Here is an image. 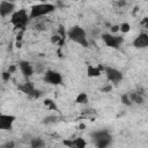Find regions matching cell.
Masks as SVG:
<instances>
[{"label":"cell","instance_id":"6da1fadb","mask_svg":"<svg viewBox=\"0 0 148 148\" xmlns=\"http://www.w3.org/2000/svg\"><path fill=\"white\" fill-rule=\"evenodd\" d=\"M67 38L71 42L75 43V44H77L82 47H88V45H89V42H88V38H87V32L80 25L71 27L67 30Z\"/></svg>","mask_w":148,"mask_h":148},{"label":"cell","instance_id":"7a4b0ae2","mask_svg":"<svg viewBox=\"0 0 148 148\" xmlns=\"http://www.w3.org/2000/svg\"><path fill=\"white\" fill-rule=\"evenodd\" d=\"M56 10V6L53 3L50 2H40V3H36L30 8L29 15L30 18H38L42 17L44 15H47L50 13H53Z\"/></svg>","mask_w":148,"mask_h":148},{"label":"cell","instance_id":"3957f363","mask_svg":"<svg viewBox=\"0 0 148 148\" xmlns=\"http://www.w3.org/2000/svg\"><path fill=\"white\" fill-rule=\"evenodd\" d=\"M30 20V15L27 12V9L21 8L15 10L12 15H10V23L15 27V29H24L28 21Z\"/></svg>","mask_w":148,"mask_h":148},{"label":"cell","instance_id":"277c9868","mask_svg":"<svg viewBox=\"0 0 148 148\" xmlns=\"http://www.w3.org/2000/svg\"><path fill=\"white\" fill-rule=\"evenodd\" d=\"M91 139L96 147L98 148H105L111 145L112 135L106 130H98L91 133Z\"/></svg>","mask_w":148,"mask_h":148},{"label":"cell","instance_id":"5b68a950","mask_svg":"<svg viewBox=\"0 0 148 148\" xmlns=\"http://www.w3.org/2000/svg\"><path fill=\"white\" fill-rule=\"evenodd\" d=\"M103 43L108 46V47H111V49H119L120 45L124 43V37L119 36V35H114V34H102L101 36Z\"/></svg>","mask_w":148,"mask_h":148},{"label":"cell","instance_id":"8992f818","mask_svg":"<svg viewBox=\"0 0 148 148\" xmlns=\"http://www.w3.org/2000/svg\"><path fill=\"white\" fill-rule=\"evenodd\" d=\"M104 73H105V76L108 79V81L111 83V84H118L123 81L124 79V75L123 73L114 68V67H111V66H108V67H104Z\"/></svg>","mask_w":148,"mask_h":148},{"label":"cell","instance_id":"52a82bcc","mask_svg":"<svg viewBox=\"0 0 148 148\" xmlns=\"http://www.w3.org/2000/svg\"><path fill=\"white\" fill-rule=\"evenodd\" d=\"M44 81L52 86H59L62 83V75L53 69H47L44 73Z\"/></svg>","mask_w":148,"mask_h":148},{"label":"cell","instance_id":"ba28073f","mask_svg":"<svg viewBox=\"0 0 148 148\" xmlns=\"http://www.w3.org/2000/svg\"><path fill=\"white\" fill-rule=\"evenodd\" d=\"M15 120H16V117L14 114L1 113L0 114V130L10 131L13 128V125H14Z\"/></svg>","mask_w":148,"mask_h":148},{"label":"cell","instance_id":"9c48e42d","mask_svg":"<svg viewBox=\"0 0 148 148\" xmlns=\"http://www.w3.org/2000/svg\"><path fill=\"white\" fill-rule=\"evenodd\" d=\"M132 45L135 49L142 50V49H148V34L147 32H140L132 42Z\"/></svg>","mask_w":148,"mask_h":148},{"label":"cell","instance_id":"30bf717a","mask_svg":"<svg viewBox=\"0 0 148 148\" xmlns=\"http://www.w3.org/2000/svg\"><path fill=\"white\" fill-rule=\"evenodd\" d=\"M15 3H13L12 1H7V0H2L0 2V15L1 17H6L8 15H12L15 12Z\"/></svg>","mask_w":148,"mask_h":148},{"label":"cell","instance_id":"8fae6325","mask_svg":"<svg viewBox=\"0 0 148 148\" xmlns=\"http://www.w3.org/2000/svg\"><path fill=\"white\" fill-rule=\"evenodd\" d=\"M17 88H18V90H21L25 95H29V96H32V97H38L39 96V94H38L39 91L35 89V87L31 82H24V83L20 84Z\"/></svg>","mask_w":148,"mask_h":148},{"label":"cell","instance_id":"7c38bea8","mask_svg":"<svg viewBox=\"0 0 148 148\" xmlns=\"http://www.w3.org/2000/svg\"><path fill=\"white\" fill-rule=\"evenodd\" d=\"M17 65H18V68H20L22 75H23L24 77H30V76L34 74V67H32V65H31L29 61H27V60H21V61H18Z\"/></svg>","mask_w":148,"mask_h":148},{"label":"cell","instance_id":"4fadbf2b","mask_svg":"<svg viewBox=\"0 0 148 148\" xmlns=\"http://www.w3.org/2000/svg\"><path fill=\"white\" fill-rule=\"evenodd\" d=\"M102 71H104V68L102 66L88 65L87 66V76L88 77H98L102 74Z\"/></svg>","mask_w":148,"mask_h":148},{"label":"cell","instance_id":"5bb4252c","mask_svg":"<svg viewBox=\"0 0 148 148\" xmlns=\"http://www.w3.org/2000/svg\"><path fill=\"white\" fill-rule=\"evenodd\" d=\"M65 146H68L71 148H83L86 146V141L82 138H77V139H73V140H66L64 141Z\"/></svg>","mask_w":148,"mask_h":148},{"label":"cell","instance_id":"9a60e30c","mask_svg":"<svg viewBox=\"0 0 148 148\" xmlns=\"http://www.w3.org/2000/svg\"><path fill=\"white\" fill-rule=\"evenodd\" d=\"M88 102H89V97H88V94L84 91L77 94V96L75 97V103L77 104H87Z\"/></svg>","mask_w":148,"mask_h":148},{"label":"cell","instance_id":"2e32d148","mask_svg":"<svg viewBox=\"0 0 148 148\" xmlns=\"http://www.w3.org/2000/svg\"><path fill=\"white\" fill-rule=\"evenodd\" d=\"M30 146L32 148H43L45 146V141L40 138H34L30 141Z\"/></svg>","mask_w":148,"mask_h":148},{"label":"cell","instance_id":"e0dca14e","mask_svg":"<svg viewBox=\"0 0 148 148\" xmlns=\"http://www.w3.org/2000/svg\"><path fill=\"white\" fill-rule=\"evenodd\" d=\"M130 96H131L132 102H134V103H136V104H142V103H143V98H142L141 95H139V92L130 94Z\"/></svg>","mask_w":148,"mask_h":148},{"label":"cell","instance_id":"ac0fdd59","mask_svg":"<svg viewBox=\"0 0 148 148\" xmlns=\"http://www.w3.org/2000/svg\"><path fill=\"white\" fill-rule=\"evenodd\" d=\"M130 30H131V24L127 22H124L119 25V31H121L123 34H127Z\"/></svg>","mask_w":148,"mask_h":148},{"label":"cell","instance_id":"d6986e66","mask_svg":"<svg viewBox=\"0 0 148 148\" xmlns=\"http://www.w3.org/2000/svg\"><path fill=\"white\" fill-rule=\"evenodd\" d=\"M120 98H121V103L124 105H131L132 104V99H131L130 94H124V95H121Z\"/></svg>","mask_w":148,"mask_h":148},{"label":"cell","instance_id":"ffe728a7","mask_svg":"<svg viewBox=\"0 0 148 148\" xmlns=\"http://www.w3.org/2000/svg\"><path fill=\"white\" fill-rule=\"evenodd\" d=\"M57 117L56 116H47V117H45L44 118V124H53V123H56L57 121Z\"/></svg>","mask_w":148,"mask_h":148},{"label":"cell","instance_id":"44dd1931","mask_svg":"<svg viewBox=\"0 0 148 148\" xmlns=\"http://www.w3.org/2000/svg\"><path fill=\"white\" fill-rule=\"evenodd\" d=\"M51 42H52V44L61 43V42H62V37H60L59 35H53V36L51 37Z\"/></svg>","mask_w":148,"mask_h":148},{"label":"cell","instance_id":"7402d4cb","mask_svg":"<svg viewBox=\"0 0 148 148\" xmlns=\"http://www.w3.org/2000/svg\"><path fill=\"white\" fill-rule=\"evenodd\" d=\"M140 25H141V28H143V29L148 30V16L143 17V18L140 21Z\"/></svg>","mask_w":148,"mask_h":148},{"label":"cell","instance_id":"603a6c76","mask_svg":"<svg viewBox=\"0 0 148 148\" xmlns=\"http://www.w3.org/2000/svg\"><path fill=\"white\" fill-rule=\"evenodd\" d=\"M44 104L45 105H47V106H50V108H52V109H57V105L53 103V101H51V99H45L44 101Z\"/></svg>","mask_w":148,"mask_h":148},{"label":"cell","instance_id":"cb8c5ba5","mask_svg":"<svg viewBox=\"0 0 148 148\" xmlns=\"http://www.w3.org/2000/svg\"><path fill=\"white\" fill-rule=\"evenodd\" d=\"M9 76H10V72H9V71H8V72H3V73H2V79H3V81L9 80Z\"/></svg>","mask_w":148,"mask_h":148},{"label":"cell","instance_id":"d4e9b609","mask_svg":"<svg viewBox=\"0 0 148 148\" xmlns=\"http://www.w3.org/2000/svg\"><path fill=\"white\" fill-rule=\"evenodd\" d=\"M102 90H103V91H105V92H106V91H111V90H112V86H111V83H110V84H108L106 87H104Z\"/></svg>","mask_w":148,"mask_h":148},{"label":"cell","instance_id":"484cf974","mask_svg":"<svg viewBox=\"0 0 148 148\" xmlns=\"http://www.w3.org/2000/svg\"><path fill=\"white\" fill-rule=\"evenodd\" d=\"M118 30H119V25H113L111 29V32H117Z\"/></svg>","mask_w":148,"mask_h":148},{"label":"cell","instance_id":"4316f807","mask_svg":"<svg viewBox=\"0 0 148 148\" xmlns=\"http://www.w3.org/2000/svg\"><path fill=\"white\" fill-rule=\"evenodd\" d=\"M74 1H81V0H74Z\"/></svg>","mask_w":148,"mask_h":148}]
</instances>
